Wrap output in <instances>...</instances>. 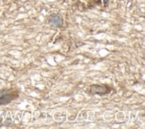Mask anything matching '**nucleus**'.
I'll use <instances>...</instances> for the list:
<instances>
[{
    "instance_id": "obj_1",
    "label": "nucleus",
    "mask_w": 145,
    "mask_h": 129,
    "mask_svg": "<svg viewBox=\"0 0 145 129\" xmlns=\"http://www.w3.org/2000/svg\"><path fill=\"white\" fill-rule=\"evenodd\" d=\"M19 98V91L16 89L0 90V106L7 105Z\"/></svg>"
},
{
    "instance_id": "obj_2",
    "label": "nucleus",
    "mask_w": 145,
    "mask_h": 129,
    "mask_svg": "<svg viewBox=\"0 0 145 129\" xmlns=\"http://www.w3.org/2000/svg\"><path fill=\"white\" fill-rule=\"evenodd\" d=\"M112 91H114V89L108 84H92L90 87V93L92 95L103 96L109 94Z\"/></svg>"
},
{
    "instance_id": "obj_3",
    "label": "nucleus",
    "mask_w": 145,
    "mask_h": 129,
    "mask_svg": "<svg viewBox=\"0 0 145 129\" xmlns=\"http://www.w3.org/2000/svg\"><path fill=\"white\" fill-rule=\"evenodd\" d=\"M48 22L54 28H62L64 26V18L59 14H51L48 17Z\"/></svg>"
},
{
    "instance_id": "obj_4",
    "label": "nucleus",
    "mask_w": 145,
    "mask_h": 129,
    "mask_svg": "<svg viewBox=\"0 0 145 129\" xmlns=\"http://www.w3.org/2000/svg\"><path fill=\"white\" fill-rule=\"evenodd\" d=\"M102 1H103V4H104L105 7H108V4H109V1H110V0H102Z\"/></svg>"
}]
</instances>
